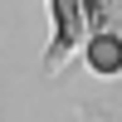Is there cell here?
Segmentation results:
<instances>
[{
  "instance_id": "cell-1",
  "label": "cell",
  "mask_w": 122,
  "mask_h": 122,
  "mask_svg": "<svg viewBox=\"0 0 122 122\" xmlns=\"http://www.w3.org/2000/svg\"><path fill=\"white\" fill-rule=\"evenodd\" d=\"M93 59H98V64H117V44H98Z\"/></svg>"
}]
</instances>
